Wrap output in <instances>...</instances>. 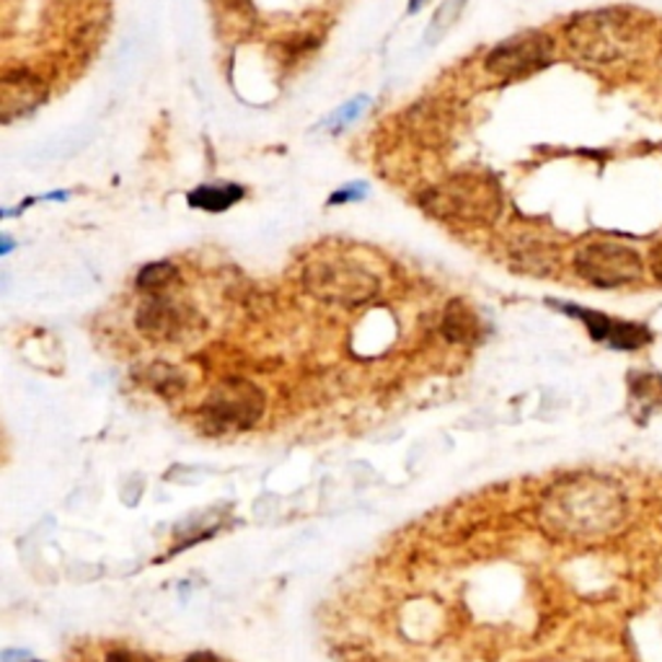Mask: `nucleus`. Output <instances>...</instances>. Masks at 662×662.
I'll use <instances>...</instances> for the list:
<instances>
[{
	"label": "nucleus",
	"mask_w": 662,
	"mask_h": 662,
	"mask_svg": "<svg viewBox=\"0 0 662 662\" xmlns=\"http://www.w3.org/2000/svg\"><path fill=\"white\" fill-rule=\"evenodd\" d=\"M567 45L584 62L611 66L629 60L634 49L642 45V24L622 9L590 11L569 21Z\"/></svg>",
	"instance_id": "obj_1"
},
{
	"label": "nucleus",
	"mask_w": 662,
	"mask_h": 662,
	"mask_svg": "<svg viewBox=\"0 0 662 662\" xmlns=\"http://www.w3.org/2000/svg\"><path fill=\"white\" fill-rule=\"evenodd\" d=\"M422 208L442 221L492 223L503 208L499 185L489 174H458L422 194Z\"/></svg>",
	"instance_id": "obj_2"
},
{
	"label": "nucleus",
	"mask_w": 662,
	"mask_h": 662,
	"mask_svg": "<svg viewBox=\"0 0 662 662\" xmlns=\"http://www.w3.org/2000/svg\"><path fill=\"white\" fill-rule=\"evenodd\" d=\"M572 267L577 277L601 291H618V287H639L650 283V272L642 251L631 244L598 238V241L582 244L575 251Z\"/></svg>",
	"instance_id": "obj_3"
},
{
	"label": "nucleus",
	"mask_w": 662,
	"mask_h": 662,
	"mask_svg": "<svg viewBox=\"0 0 662 662\" xmlns=\"http://www.w3.org/2000/svg\"><path fill=\"white\" fill-rule=\"evenodd\" d=\"M552 52L554 45L546 34L525 32L512 39H505L503 45L492 49L487 60H484V66H487L489 73L497 75V79L516 81L546 68L548 62H552Z\"/></svg>",
	"instance_id": "obj_4"
},
{
	"label": "nucleus",
	"mask_w": 662,
	"mask_h": 662,
	"mask_svg": "<svg viewBox=\"0 0 662 662\" xmlns=\"http://www.w3.org/2000/svg\"><path fill=\"white\" fill-rule=\"evenodd\" d=\"M264 410V397L244 380H230L205 404V417L217 427H249Z\"/></svg>",
	"instance_id": "obj_5"
},
{
	"label": "nucleus",
	"mask_w": 662,
	"mask_h": 662,
	"mask_svg": "<svg viewBox=\"0 0 662 662\" xmlns=\"http://www.w3.org/2000/svg\"><path fill=\"white\" fill-rule=\"evenodd\" d=\"M308 287H311L314 293L323 295V298L363 303L376 293V277H370L360 267L327 262L308 270Z\"/></svg>",
	"instance_id": "obj_6"
},
{
	"label": "nucleus",
	"mask_w": 662,
	"mask_h": 662,
	"mask_svg": "<svg viewBox=\"0 0 662 662\" xmlns=\"http://www.w3.org/2000/svg\"><path fill=\"white\" fill-rule=\"evenodd\" d=\"M45 98V83L26 68H11L0 81V109L3 122H11L26 111H32Z\"/></svg>",
	"instance_id": "obj_7"
},
{
	"label": "nucleus",
	"mask_w": 662,
	"mask_h": 662,
	"mask_svg": "<svg viewBox=\"0 0 662 662\" xmlns=\"http://www.w3.org/2000/svg\"><path fill=\"white\" fill-rule=\"evenodd\" d=\"M140 327H143V331H147V334L172 340V336H176L181 329H185V316H181L179 308L172 306V303L156 298L147 303L143 314H140Z\"/></svg>",
	"instance_id": "obj_8"
},
{
	"label": "nucleus",
	"mask_w": 662,
	"mask_h": 662,
	"mask_svg": "<svg viewBox=\"0 0 662 662\" xmlns=\"http://www.w3.org/2000/svg\"><path fill=\"white\" fill-rule=\"evenodd\" d=\"M241 197L244 189L238 185H205L197 187L194 192L189 194V205L197 210H210V213H223V210L236 205Z\"/></svg>",
	"instance_id": "obj_9"
},
{
	"label": "nucleus",
	"mask_w": 662,
	"mask_h": 662,
	"mask_svg": "<svg viewBox=\"0 0 662 662\" xmlns=\"http://www.w3.org/2000/svg\"><path fill=\"white\" fill-rule=\"evenodd\" d=\"M442 331L450 342H474L478 340V319L471 308L463 303H450L446 319H442Z\"/></svg>",
	"instance_id": "obj_10"
},
{
	"label": "nucleus",
	"mask_w": 662,
	"mask_h": 662,
	"mask_svg": "<svg viewBox=\"0 0 662 662\" xmlns=\"http://www.w3.org/2000/svg\"><path fill=\"white\" fill-rule=\"evenodd\" d=\"M463 5H466V0H442L440 9L435 11L433 24H429V29L425 34L429 45H435V42H440L442 37H446L450 26H453L456 21H458V16H461Z\"/></svg>",
	"instance_id": "obj_11"
},
{
	"label": "nucleus",
	"mask_w": 662,
	"mask_h": 662,
	"mask_svg": "<svg viewBox=\"0 0 662 662\" xmlns=\"http://www.w3.org/2000/svg\"><path fill=\"white\" fill-rule=\"evenodd\" d=\"M176 280V267L168 262H156V264H147L143 272L138 274V285L143 287V291L158 293L168 287Z\"/></svg>",
	"instance_id": "obj_12"
},
{
	"label": "nucleus",
	"mask_w": 662,
	"mask_h": 662,
	"mask_svg": "<svg viewBox=\"0 0 662 662\" xmlns=\"http://www.w3.org/2000/svg\"><path fill=\"white\" fill-rule=\"evenodd\" d=\"M365 107H368V98H365V96L355 98V102H350V104H344V107L336 111L334 117H331V127H334V130H340V127L355 122V119L365 111Z\"/></svg>",
	"instance_id": "obj_13"
},
{
	"label": "nucleus",
	"mask_w": 662,
	"mask_h": 662,
	"mask_svg": "<svg viewBox=\"0 0 662 662\" xmlns=\"http://www.w3.org/2000/svg\"><path fill=\"white\" fill-rule=\"evenodd\" d=\"M107 662H151V658H145V654H138V652L119 650V652H111Z\"/></svg>",
	"instance_id": "obj_14"
},
{
	"label": "nucleus",
	"mask_w": 662,
	"mask_h": 662,
	"mask_svg": "<svg viewBox=\"0 0 662 662\" xmlns=\"http://www.w3.org/2000/svg\"><path fill=\"white\" fill-rule=\"evenodd\" d=\"M365 194V187L363 185H355V187H350V189H344V192H340V194H334L331 197V202H344V200H357V197H363Z\"/></svg>",
	"instance_id": "obj_15"
},
{
	"label": "nucleus",
	"mask_w": 662,
	"mask_h": 662,
	"mask_svg": "<svg viewBox=\"0 0 662 662\" xmlns=\"http://www.w3.org/2000/svg\"><path fill=\"white\" fill-rule=\"evenodd\" d=\"M221 3L225 5V9H230V11H244V9H249V0H221Z\"/></svg>",
	"instance_id": "obj_16"
},
{
	"label": "nucleus",
	"mask_w": 662,
	"mask_h": 662,
	"mask_svg": "<svg viewBox=\"0 0 662 662\" xmlns=\"http://www.w3.org/2000/svg\"><path fill=\"white\" fill-rule=\"evenodd\" d=\"M185 662H221V660L213 658V654H208V652H197V654H192V658H187Z\"/></svg>",
	"instance_id": "obj_17"
},
{
	"label": "nucleus",
	"mask_w": 662,
	"mask_h": 662,
	"mask_svg": "<svg viewBox=\"0 0 662 662\" xmlns=\"http://www.w3.org/2000/svg\"><path fill=\"white\" fill-rule=\"evenodd\" d=\"M422 3H425V0H412V11H414V9H419Z\"/></svg>",
	"instance_id": "obj_18"
}]
</instances>
